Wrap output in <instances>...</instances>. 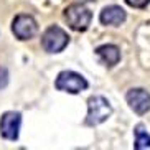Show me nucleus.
Listing matches in <instances>:
<instances>
[{"instance_id": "12", "label": "nucleus", "mask_w": 150, "mask_h": 150, "mask_svg": "<svg viewBox=\"0 0 150 150\" xmlns=\"http://www.w3.org/2000/svg\"><path fill=\"white\" fill-rule=\"evenodd\" d=\"M8 84V71L0 66V91Z\"/></svg>"}, {"instance_id": "8", "label": "nucleus", "mask_w": 150, "mask_h": 150, "mask_svg": "<svg viewBox=\"0 0 150 150\" xmlns=\"http://www.w3.org/2000/svg\"><path fill=\"white\" fill-rule=\"evenodd\" d=\"M125 18H127V13L119 5H107L99 13V22L106 27H119L125 22Z\"/></svg>"}, {"instance_id": "9", "label": "nucleus", "mask_w": 150, "mask_h": 150, "mask_svg": "<svg viewBox=\"0 0 150 150\" xmlns=\"http://www.w3.org/2000/svg\"><path fill=\"white\" fill-rule=\"evenodd\" d=\"M96 56L104 66L112 68L120 61V50H119V46H115L112 43L101 45V46L96 48Z\"/></svg>"}, {"instance_id": "11", "label": "nucleus", "mask_w": 150, "mask_h": 150, "mask_svg": "<svg viewBox=\"0 0 150 150\" xmlns=\"http://www.w3.org/2000/svg\"><path fill=\"white\" fill-rule=\"evenodd\" d=\"M125 4L132 8H145L150 4V0H125Z\"/></svg>"}, {"instance_id": "10", "label": "nucleus", "mask_w": 150, "mask_h": 150, "mask_svg": "<svg viewBox=\"0 0 150 150\" xmlns=\"http://www.w3.org/2000/svg\"><path fill=\"white\" fill-rule=\"evenodd\" d=\"M134 135H135V144H134V147H135L137 150L150 149V134L147 132L145 125H142V124L135 125V129H134Z\"/></svg>"}, {"instance_id": "2", "label": "nucleus", "mask_w": 150, "mask_h": 150, "mask_svg": "<svg viewBox=\"0 0 150 150\" xmlns=\"http://www.w3.org/2000/svg\"><path fill=\"white\" fill-rule=\"evenodd\" d=\"M69 43V35L58 25H51L41 35V46L46 53H61Z\"/></svg>"}, {"instance_id": "1", "label": "nucleus", "mask_w": 150, "mask_h": 150, "mask_svg": "<svg viewBox=\"0 0 150 150\" xmlns=\"http://www.w3.org/2000/svg\"><path fill=\"white\" fill-rule=\"evenodd\" d=\"M110 115H112V106L104 96L96 94L88 99V115L84 120L86 125H89V127L99 125V124L106 122Z\"/></svg>"}, {"instance_id": "5", "label": "nucleus", "mask_w": 150, "mask_h": 150, "mask_svg": "<svg viewBox=\"0 0 150 150\" xmlns=\"http://www.w3.org/2000/svg\"><path fill=\"white\" fill-rule=\"evenodd\" d=\"M20 125H22V114L15 110H7L0 117V135L12 142L18 140Z\"/></svg>"}, {"instance_id": "4", "label": "nucleus", "mask_w": 150, "mask_h": 150, "mask_svg": "<svg viewBox=\"0 0 150 150\" xmlns=\"http://www.w3.org/2000/svg\"><path fill=\"white\" fill-rule=\"evenodd\" d=\"M64 18L68 25L76 31H86L93 22V12L84 5L73 4L64 10Z\"/></svg>"}, {"instance_id": "7", "label": "nucleus", "mask_w": 150, "mask_h": 150, "mask_svg": "<svg viewBox=\"0 0 150 150\" xmlns=\"http://www.w3.org/2000/svg\"><path fill=\"white\" fill-rule=\"evenodd\" d=\"M129 107L139 115H144L150 110V93L142 88H132L125 94Z\"/></svg>"}, {"instance_id": "6", "label": "nucleus", "mask_w": 150, "mask_h": 150, "mask_svg": "<svg viewBox=\"0 0 150 150\" xmlns=\"http://www.w3.org/2000/svg\"><path fill=\"white\" fill-rule=\"evenodd\" d=\"M36 31H38V23L31 15H17L12 22V33L15 35V38L22 41L33 38L36 35Z\"/></svg>"}, {"instance_id": "3", "label": "nucleus", "mask_w": 150, "mask_h": 150, "mask_svg": "<svg viewBox=\"0 0 150 150\" xmlns=\"http://www.w3.org/2000/svg\"><path fill=\"white\" fill-rule=\"evenodd\" d=\"M88 86L89 83L86 81L84 76H81L79 73L71 69L61 71L56 76V81H54V88L58 91H63V93H68V94H79L81 91L88 89Z\"/></svg>"}]
</instances>
